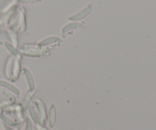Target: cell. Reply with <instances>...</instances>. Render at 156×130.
I'll use <instances>...</instances> for the list:
<instances>
[{
  "instance_id": "cell-1",
  "label": "cell",
  "mask_w": 156,
  "mask_h": 130,
  "mask_svg": "<svg viewBox=\"0 0 156 130\" xmlns=\"http://www.w3.org/2000/svg\"><path fill=\"white\" fill-rule=\"evenodd\" d=\"M34 103L35 104H36L38 111H39L40 116H41V122H42L41 124L44 125V126H46L47 123V115L45 105H44V103H43L41 100H39V99H36Z\"/></svg>"
},
{
  "instance_id": "cell-2",
  "label": "cell",
  "mask_w": 156,
  "mask_h": 130,
  "mask_svg": "<svg viewBox=\"0 0 156 130\" xmlns=\"http://www.w3.org/2000/svg\"><path fill=\"white\" fill-rule=\"evenodd\" d=\"M56 107L54 104H52L50 106V110H49V115H48V122L49 125L51 128L54 126L55 123H56Z\"/></svg>"
},
{
  "instance_id": "cell-3",
  "label": "cell",
  "mask_w": 156,
  "mask_h": 130,
  "mask_svg": "<svg viewBox=\"0 0 156 130\" xmlns=\"http://www.w3.org/2000/svg\"><path fill=\"white\" fill-rule=\"evenodd\" d=\"M23 72H24V76H25L26 80H27V85H28V87H29V89L34 90L35 88L34 80V78H33V76H32L31 72H30L26 68L24 69Z\"/></svg>"
},
{
  "instance_id": "cell-4",
  "label": "cell",
  "mask_w": 156,
  "mask_h": 130,
  "mask_svg": "<svg viewBox=\"0 0 156 130\" xmlns=\"http://www.w3.org/2000/svg\"><path fill=\"white\" fill-rule=\"evenodd\" d=\"M21 65H20V62L18 59L15 60L13 65V69H12V82H15L18 80V76L20 74V69H21Z\"/></svg>"
},
{
  "instance_id": "cell-5",
  "label": "cell",
  "mask_w": 156,
  "mask_h": 130,
  "mask_svg": "<svg viewBox=\"0 0 156 130\" xmlns=\"http://www.w3.org/2000/svg\"><path fill=\"white\" fill-rule=\"evenodd\" d=\"M91 10V5H88V7L85 8L84 10L81 11L79 13L76 14V15H75L74 16L71 17L69 19L70 20H73V21H78V20L82 19V18H85V17H86L87 15H88V14L90 13Z\"/></svg>"
},
{
  "instance_id": "cell-6",
  "label": "cell",
  "mask_w": 156,
  "mask_h": 130,
  "mask_svg": "<svg viewBox=\"0 0 156 130\" xmlns=\"http://www.w3.org/2000/svg\"><path fill=\"white\" fill-rule=\"evenodd\" d=\"M15 59L13 57H9L8 59L7 63H6L5 66V76L8 79L11 80L12 79V69H13V65Z\"/></svg>"
},
{
  "instance_id": "cell-7",
  "label": "cell",
  "mask_w": 156,
  "mask_h": 130,
  "mask_svg": "<svg viewBox=\"0 0 156 130\" xmlns=\"http://www.w3.org/2000/svg\"><path fill=\"white\" fill-rule=\"evenodd\" d=\"M28 113L30 114V117L31 118V120L34 122V123L36 125H40L41 124V122L40 120L39 117L37 114V112L35 111L34 107L33 105H30L28 107Z\"/></svg>"
},
{
  "instance_id": "cell-8",
  "label": "cell",
  "mask_w": 156,
  "mask_h": 130,
  "mask_svg": "<svg viewBox=\"0 0 156 130\" xmlns=\"http://www.w3.org/2000/svg\"><path fill=\"white\" fill-rule=\"evenodd\" d=\"M35 93H36V90L34 89V90H30V91H29V92L26 94L25 97H24V100H23V102H22L23 109H26V108L27 107L29 103L30 102V100H31L32 97H34V95L35 94Z\"/></svg>"
},
{
  "instance_id": "cell-9",
  "label": "cell",
  "mask_w": 156,
  "mask_h": 130,
  "mask_svg": "<svg viewBox=\"0 0 156 130\" xmlns=\"http://www.w3.org/2000/svg\"><path fill=\"white\" fill-rule=\"evenodd\" d=\"M0 87H2V88H6V89H8L9 91H12V92H13L14 94H17V95H19V94H20L19 90H18V88H15L14 85L8 83L7 82H5V81H0Z\"/></svg>"
},
{
  "instance_id": "cell-10",
  "label": "cell",
  "mask_w": 156,
  "mask_h": 130,
  "mask_svg": "<svg viewBox=\"0 0 156 130\" xmlns=\"http://www.w3.org/2000/svg\"><path fill=\"white\" fill-rule=\"evenodd\" d=\"M5 47L7 49L8 51H9V53H12L14 56H15V57L17 58V59H20V58H21L19 52H18V50H17V49H15L13 46L11 45L10 44H9L8 42H5Z\"/></svg>"
},
{
  "instance_id": "cell-11",
  "label": "cell",
  "mask_w": 156,
  "mask_h": 130,
  "mask_svg": "<svg viewBox=\"0 0 156 130\" xmlns=\"http://www.w3.org/2000/svg\"><path fill=\"white\" fill-rule=\"evenodd\" d=\"M81 27L80 24H78V23H73V24H69L67 26H66L63 29H62V34H65L67 32L70 31L71 30L75 28H77V27Z\"/></svg>"
},
{
  "instance_id": "cell-12",
  "label": "cell",
  "mask_w": 156,
  "mask_h": 130,
  "mask_svg": "<svg viewBox=\"0 0 156 130\" xmlns=\"http://www.w3.org/2000/svg\"><path fill=\"white\" fill-rule=\"evenodd\" d=\"M59 40L58 39L57 37H50L48 39H46L44 40H43L42 42H41L39 44L40 47H44V46H47L49 45V44H52V43H56L58 42Z\"/></svg>"
},
{
  "instance_id": "cell-13",
  "label": "cell",
  "mask_w": 156,
  "mask_h": 130,
  "mask_svg": "<svg viewBox=\"0 0 156 130\" xmlns=\"http://www.w3.org/2000/svg\"><path fill=\"white\" fill-rule=\"evenodd\" d=\"M0 117H1V119L3 120V121H5V123H7L8 124L11 125V126H15V125H16V123H15V122L12 121V120H11V119L8 118L7 117L4 116V115H3V114H0Z\"/></svg>"
},
{
  "instance_id": "cell-14",
  "label": "cell",
  "mask_w": 156,
  "mask_h": 130,
  "mask_svg": "<svg viewBox=\"0 0 156 130\" xmlns=\"http://www.w3.org/2000/svg\"><path fill=\"white\" fill-rule=\"evenodd\" d=\"M24 130H32V123L29 118L26 119L25 128H24Z\"/></svg>"
},
{
  "instance_id": "cell-15",
  "label": "cell",
  "mask_w": 156,
  "mask_h": 130,
  "mask_svg": "<svg viewBox=\"0 0 156 130\" xmlns=\"http://www.w3.org/2000/svg\"><path fill=\"white\" fill-rule=\"evenodd\" d=\"M36 127H37V130H51L50 129H47V128H46L45 126H43L42 124L36 125Z\"/></svg>"
},
{
  "instance_id": "cell-16",
  "label": "cell",
  "mask_w": 156,
  "mask_h": 130,
  "mask_svg": "<svg viewBox=\"0 0 156 130\" xmlns=\"http://www.w3.org/2000/svg\"><path fill=\"white\" fill-rule=\"evenodd\" d=\"M21 2H36L38 1V0H20Z\"/></svg>"
},
{
  "instance_id": "cell-17",
  "label": "cell",
  "mask_w": 156,
  "mask_h": 130,
  "mask_svg": "<svg viewBox=\"0 0 156 130\" xmlns=\"http://www.w3.org/2000/svg\"><path fill=\"white\" fill-rule=\"evenodd\" d=\"M1 78H2V76H1V75H0V79H1Z\"/></svg>"
}]
</instances>
